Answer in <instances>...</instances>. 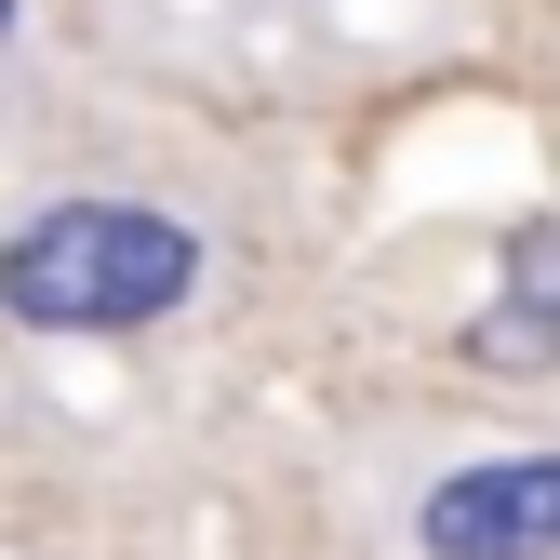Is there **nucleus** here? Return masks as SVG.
Wrapping results in <instances>:
<instances>
[{"mask_svg":"<svg viewBox=\"0 0 560 560\" xmlns=\"http://www.w3.org/2000/svg\"><path fill=\"white\" fill-rule=\"evenodd\" d=\"M200 294V228L161 200H40L0 228V320L14 334H148Z\"/></svg>","mask_w":560,"mask_h":560,"instance_id":"obj_1","label":"nucleus"},{"mask_svg":"<svg viewBox=\"0 0 560 560\" xmlns=\"http://www.w3.org/2000/svg\"><path fill=\"white\" fill-rule=\"evenodd\" d=\"M480 361H560V228L508 241V280L480 307Z\"/></svg>","mask_w":560,"mask_h":560,"instance_id":"obj_3","label":"nucleus"},{"mask_svg":"<svg viewBox=\"0 0 560 560\" xmlns=\"http://www.w3.org/2000/svg\"><path fill=\"white\" fill-rule=\"evenodd\" d=\"M413 560H560V441L454 454L413 494Z\"/></svg>","mask_w":560,"mask_h":560,"instance_id":"obj_2","label":"nucleus"},{"mask_svg":"<svg viewBox=\"0 0 560 560\" xmlns=\"http://www.w3.org/2000/svg\"><path fill=\"white\" fill-rule=\"evenodd\" d=\"M14 40H27V0H0V54H14Z\"/></svg>","mask_w":560,"mask_h":560,"instance_id":"obj_4","label":"nucleus"}]
</instances>
